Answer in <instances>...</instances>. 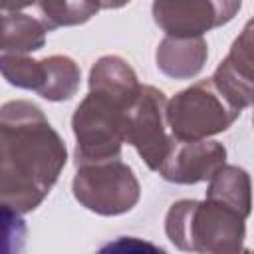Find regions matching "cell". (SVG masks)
I'll use <instances>...</instances> for the list:
<instances>
[{
	"label": "cell",
	"mask_w": 254,
	"mask_h": 254,
	"mask_svg": "<svg viewBox=\"0 0 254 254\" xmlns=\"http://www.w3.org/2000/svg\"><path fill=\"white\" fill-rule=\"evenodd\" d=\"M0 198L20 214L42 204L58 183L67 149L44 111L26 99L6 101L0 111Z\"/></svg>",
	"instance_id": "1"
},
{
	"label": "cell",
	"mask_w": 254,
	"mask_h": 254,
	"mask_svg": "<svg viewBox=\"0 0 254 254\" xmlns=\"http://www.w3.org/2000/svg\"><path fill=\"white\" fill-rule=\"evenodd\" d=\"M141 83L133 67L119 56L99 58L89 71V93L71 117L75 165L121 157L125 119Z\"/></svg>",
	"instance_id": "2"
},
{
	"label": "cell",
	"mask_w": 254,
	"mask_h": 254,
	"mask_svg": "<svg viewBox=\"0 0 254 254\" xmlns=\"http://www.w3.org/2000/svg\"><path fill=\"white\" fill-rule=\"evenodd\" d=\"M246 216L214 200H177L165 216L169 240L185 252H240L246 238Z\"/></svg>",
	"instance_id": "3"
},
{
	"label": "cell",
	"mask_w": 254,
	"mask_h": 254,
	"mask_svg": "<svg viewBox=\"0 0 254 254\" xmlns=\"http://www.w3.org/2000/svg\"><path fill=\"white\" fill-rule=\"evenodd\" d=\"M238 109L212 81L200 79L167 101V121L175 139L198 141L226 131L238 117Z\"/></svg>",
	"instance_id": "4"
},
{
	"label": "cell",
	"mask_w": 254,
	"mask_h": 254,
	"mask_svg": "<svg viewBox=\"0 0 254 254\" xmlns=\"http://www.w3.org/2000/svg\"><path fill=\"white\" fill-rule=\"evenodd\" d=\"M75 169L71 190L83 208L101 216H117L139 202V181L121 157L81 163Z\"/></svg>",
	"instance_id": "5"
},
{
	"label": "cell",
	"mask_w": 254,
	"mask_h": 254,
	"mask_svg": "<svg viewBox=\"0 0 254 254\" xmlns=\"http://www.w3.org/2000/svg\"><path fill=\"white\" fill-rule=\"evenodd\" d=\"M125 143L133 145L151 171L161 169L175 137L167 121V97L153 85H141L139 95L127 111Z\"/></svg>",
	"instance_id": "6"
},
{
	"label": "cell",
	"mask_w": 254,
	"mask_h": 254,
	"mask_svg": "<svg viewBox=\"0 0 254 254\" xmlns=\"http://www.w3.org/2000/svg\"><path fill=\"white\" fill-rule=\"evenodd\" d=\"M242 0H153L155 24L175 38H194L228 24Z\"/></svg>",
	"instance_id": "7"
},
{
	"label": "cell",
	"mask_w": 254,
	"mask_h": 254,
	"mask_svg": "<svg viewBox=\"0 0 254 254\" xmlns=\"http://www.w3.org/2000/svg\"><path fill=\"white\" fill-rule=\"evenodd\" d=\"M226 163V149L218 141H179L175 139L159 175L175 185H196L210 177Z\"/></svg>",
	"instance_id": "8"
},
{
	"label": "cell",
	"mask_w": 254,
	"mask_h": 254,
	"mask_svg": "<svg viewBox=\"0 0 254 254\" xmlns=\"http://www.w3.org/2000/svg\"><path fill=\"white\" fill-rule=\"evenodd\" d=\"M212 81L238 109L254 105V18L246 22L228 56L216 65Z\"/></svg>",
	"instance_id": "9"
},
{
	"label": "cell",
	"mask_w": 254,
	"mask_h": 254,
	"mask_svg": "<svg viewBox=\"0 0 254 254\" xmlns=\"http://www.w3.org/2000/svg\"><path fill=\"white\" fill-rule=\"evenodd\" d=\"M208 46L202 36L175 38L165 36L155 52V62L161 73L171 79H190L206 64Z\"/></svg>",
	"instance_id": "10"
},
{
	"label": "cell",
	"mask_w": 254,
	"mask_h": 254,
	"mask_svg": "<svg viewBox=\"0 0 254 254\" xmlns=\"http://www.w3.org/2000/svg\"><path fill=\"white\" fill-rule=\"evenodd\" d=\"M206 198L220 200L236 208L242 216H250L252 210V185L250 175L236 165H222L212 177L206 190Z\"/></svg>",
	"instance_id": "11"
},
{
	"label": "cell",
	"mask_w": 254,
	"mask_h": 254,
	"mask_svg": "<svg viewBox=\"0 0 254 254\" xmlns=\"http://www.w3.org/2000/svg\"><path fill=\"white\" fill-rule=\"evenodd\" d=\"M46 26L20 12H2V54L28 56L46 44Z\"/></svg>",
	"instance_id": "12"
},
{
	"label": "cell",
	"mask_w": 254,
	"mask_h": 254,
	"mask_svg": "<svg viewBox=\"0 0 254 254\" xmlns=\"http://www.w3.org/2000/svg\"><path fill=\"white\" fill-rule=\"evenodd\" d=\"M99 10L101 0H38L40 20L48 32L85 24Z\"/></svg>",
	"instance_id": "13"
},
{
	"label": "cell",
	"mask_w": 254,
	"mask_h": 254,
	"mask_svg": "<svg viewBox=\"0 0 254 254\" xmlns=\"http://www.w3.org/2000/svg\"><path fill=\"white\" fill-rule=\"evenodd\" d=\"M46 85L40 91V97L48 101H67L75 95L81 79L79 65L69 56H50Z\"/></svg>",
	"instance_id": "14"
},
{
	"label": "cell",
	"mask_w": 254,
	"mask_h": 254,
	"mask_svg": "<svg viewBox=\"0 0 254 254\" xmlns=\"http://www.w3.org/2000/svg\"><path fill=\"white\" fill-rule=\"evenodd\" d=\"M38 0H0V8L2 12H18L26 6H32Z\"/></svg>",
	"instance_id": "15"
},
{
	"label": "cell",
	"mask_w": 254,
	"mask_h": 254,
	"mask_svg": "<svg viewBox=\"0 0 254 254\" xmlns=\"http://www.w3.org/2000/svg\"><path fill=\"white\" fill-rule=\"evenodd\" d=\"M131 0H101V8L103 10H117L123 8L125 4H129Z\"/></svg>",
	"instance_id": "16"
},
{
	"label": "cell",
	"mask_w": 254,
	"mask_h": 254,
	"mask_svg": "<svg viewBox=\"0 0 254 254\" xmlns=\"http://www.w3.org/2000/svg\"><path fill=\"white\" fill-rule=\"evenodd\" d=\"M252 123H254V115H252Z\"/></svg>",
	"instance_id": "17"
}]
</instances>
